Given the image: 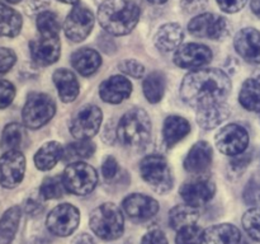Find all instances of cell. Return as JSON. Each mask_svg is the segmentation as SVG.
<instances>
[{"instance_id":"1","label":"cell","mask_w":260,"mask_h":244,"mask_svg":"<svg viewBox=\"0 0 260 244\" xmlns=\"http://www.w3.org/2000/svg\"><path fill=\"white\" fill-rule=\"evenodd\" d=\"M231 92V81L218 69H201L188 74L180 85V97L196 109L225 102Z\"/></svg>"},{"instance_id":"2","label":"cell","mask_w":260,"mask_h":244,"mask_svg":"<svg viewBox=\"0 0 260 244\" xmlns=\"http://www.w3.org/2000/svg\"><path fill=\"white\" fill-rule=\"evenodd\" d=\"M141 10L131 0H106L99 5L98 22L113 36L128 35L139 23Z\"/></svg>"},{"instance_id":"3","label":"cell","mask_w":260,"mask_h":244,"mask_svg":"<svg viewBox=\"0 0 260 244\" xmlns=\"http://www.w3.org/2000/svg\"><path fill=\"white\" fill-rule=\"evenodd\" d=\"M151 129L149 114L141 108H132L119 119L117 136L124 146L144 149L151 139Z\"/></svg>"},{"instance_id":"4","label":"cell","mask_w":260,"mask_h":244,"mask_svg":"<svg viewBox=\"0 0 260 244\" xmlns=\"http://www.w3.org/2000/svg\"><path fill=\"white\" fill-rule=\"evenodd\" d=\"M89 225L93 233L101 239L114 240L123 234V214L114 203H103L91 211Z\"/></svg>"},{"instance_id":"5","label":"cell","mask_w":260,"mask_h":244,"mask_svg":"<svg viewBox=\"0 0 260 244\" xmlns=\"http://www.w3.org/2000/svg\"><path fill=\"white\" fill-rule=\"evenodd\" d=\"M140 172L145 182L159 193H165L173 188L172 169L167 159L159 154L147 155L140 163Z\"/></svg>"},{"instance_id":"6","label":"cell","mask_w":260,"mask_h":244,"mask_svg":"<svg viewBox=\"0 0 260 244\" xmlns=\"http://www.w3.org/2000/svg\"><path fill=\"white\" fill-rule=\"evenodd\" d=\"M55 112L56 104L48 94L30 93L23 107V124L28 129L37 130L50 122Z\"/></svg>"},{"instance_id":"7","label":"cell","mask_w":260,"mask_h":244,"mask_svg":"<svg viewBox=\"0 0 260 244\" xmlns=\"http://www.w3.org/2000/svg\"><path fill=\"white\" fill-rule=\"evenodd\" d=\"M62 180L66 191L76 196H86L96 187L98 174L91 165L83 162H74L63 170Z\"/></svg>"},{"instance_id":"8","label":"cell","mask_w":260,"mask_h":244,"mask_svg":"<svg viewBox=\"0 0 260 244\" xmlns=\"http://www.w3.org/2000/svg\"><path fill=\"white\" fill-rule=\"evenodd\" d=\"M190 35L208 40H222L230 32L228 19L213 13H201L188 24Z\"/></svg>"},{"instance_id":"9","label":"cell","mask_w":260,"mask_h":244,"mask_svg":"<svg viewBox=\"0 0 260 244\" xmlns=\"http://www.w3.org/2000/svg\"><path fill=\"white\" fill-rule=\"evenodd\" d=\"M103 113L99 107L94 104H86L76 112L70 122L71 135L78 140H89L95 136L101 129Z\"/></svg>"},{"instance_id":"10","label":"cell","mask_w":260,"mask_h":244,"mask_svg":"<svg viewBox=\"0 0 260 244\" xmlns=\"http://www.w3.org/2000/svg\"><path fill=\"white\" fill-rule=\"evenodd\" d=\"M80 223V212L70 203H60L50 211L46 219L48 230L57 236H68L76 230Z\"/></svg>"},{"instance_id":"11","label":"cell","mask_w":260,"mask_h":244,"mask_svg":"<svg viewBox=\"0 0 260 244\" xmlns=\"http://www.w3.org/2000/svg\"><path fill=\"white\" fill-rule=\"evenodd\" d=\"M94 14L85 5L76 4L66 17L63 32L73 42H81L90 35L94 27Z\"/></svg>"},{"instance_id":"12","label":"cell","mask_w":260,"mask_h":244,"mask_svg":"<svg viewBox=\"0 0 260 244\" xmlns=\"http://www.w3.org/2000/svg\"><path fill=\"white\" fill-rule=\"evenodd\" d=\"M215 141L221 152L234 157L245 151L249 145V134L241 125L230 124L217 132Z\"/></svg>"},{"instance_id":"13","label":"cell","mask_w":260,"mask_h":244,"mask_svg":"<svg viewBox=\"0 0 260 244\" xmlns=\"http://www.w3.org/2000/svg\"><path fill=\"white\" fill-rule=\"evenodd\" d=\"M25 172V158L19 150H8L0 158V185L14 188L23 180Z\"/></svg>"},{"instance_id":"14","label":"cell","mask_w":260,"mask_h":244,"mask_svg":"<svg viewBox=\"0 0 260 244\" xmlns=\"http://www.w3.org/2000/svg\"><path fill=\"white\" fill-rule=\"evenodd\" d=\"M215 192V183L207 177H198L192 180H187L179 190L184 202L196 207H200L212 200Z\"/></svg>"},{"instance_id":"15","label":"cell","mask_w":260,"mask_h":244,"mask_svg":"<svg viewBox=\"0 0 260 244\" xmlns=\"http://www.w3.org/2000/svg\"><path fill=\"white\" fill-rule=\"evenodd\" d=\"M212 57V51L207 46L201 43H185L175 51L174 63L179 68L193 69L207 65Z\"/></svg>"},{"instance_id":"16","label":"cell","mask_w":260,"mask_h":244,"mask_svg":"<svg viewBox=\"0 0 260 244\" xmlns=\"http://www.w3.org/2000/svg\"><path fill=\"white\" fill-rule=\"evenodd\" d=\"M122 207L129 219L135 221H145L156 215L159 211V203L150 196L134 193L124 198Z\"/></svg>"},{"instance_id":"17","label":"cell","mask_w":260,"mask_h":244,"mask_svg":"<svg viewBox=\"0 0 260 244\" xmlns=\"http://www.w3.org/2000/svg\"><path fill=\"white\" fill-rule=\"evenodd\" d=\"M29 51L32 60L40 66H48L60 58L61 42L60 37H43L29 42Z\"/></svg>"},{"instance_id":"18","label":"cell","mask_w":260,"mask_h":244,"mask_svg":"<svg viewBox=\"0 0 260 244\" xmlns=\"http://www.w3.org/2000/svg\"><path fill=\"white\" fill-rule=\"evenodd\" d=\"M235 50L241 57L250 64H260V32L255 28L239 30L234 40Z\"/></svg>"},{"instance_id":"19","label":"cell","mask_w":260,"mask_h":244,"mask_svg":"<svg viewBox=\"0 0 260 244\" xmlns=\"http://www.w3.org/2000/svg\"><path fill=\"white\" fill-rule=\"evenodd\" d=\"M132 93V84L126 76L113 75L99 86V96L106 103L119 104Z\"/></svg>"},{"instance_id":"20","label":"cell","mask_w":260,"mask_h":244,"mask_svg":"<svg viewBox=\"0 0 260 244\" xmlns=\"http://www.w3.org/2000/svg\"><path fill=\"white\" fill-rule=\"evenodd\" d=\"M213 150L208 142L200 141L192 146L184 159V168L193 174H202L212 163Z\"/></svg>"},{"instance_id":"21","label":"cell","mask_w":260,"mask_h":244,"mask_svg":"<svg viewBox=\"0 0 260 244\" xmlns=\"http://www.w3.org/2000/svg\"><path fill=\"white\" fill-rule=\"evenodd\" d=\"M53 83L57 88L58 96L63 103H70L76 99L79 94V81L75 74L68 69H57L53 73Z\"/></svg>"},{"instance_id":"22","label":"cell","mask_w":260,"mask_h":244,"mask_svg":"<svg viewBox=\"0 0 260 244\" xmlns=\"http://www.w3.org/2000/svg\"><path fill=\"white\" fill-rule=\"evenodd\" d=\"M71 65L80 75H93L102 65V57L98 51L89 47H83L75 51L71 56Z\"/></svg>"},{"instance_id":"23","label":"cell","mask_w":260,"mask_h":244,"mask_svg":"<svg viewBox=\"0 0 260 244\" xmlns=\"http://www.w3.org/2000/svg\"><path fill=\"white\" fill-rule=\"evenodd\" d=\"M183 38H184V33H183L182 27L177 23H168L157 30L154 42L160 51L169 52L179 47Z\"/></svg>"},{"instance_id":"24","label":"cell","mask_w":260,"mask_h":244,"mask_svg":"<svg viewBox=\"0 0 260 244\" xmlns=\"http://www.w3.org/2000/svg\"><path fill=\"white\" fill-rule=\"evenodd\" d=\"M241 233L233 224H218L205 230V241L207 244H239Z\"/></svg>"},{"instance_id":"25","label":"cell","mask_w":260,"mask_h":244,"mask_svg":"<svg viewBox=\"0 0 260 244\" xmlns=\"http://www.w3.org/2000/svg\"><path fill=\"white\" fill-rule=\"evenodd\" d=\"M190 131V124L180 116H169L162 126V139L167 146L172 147L184 139Z\"/></svg>"},{"instance_id":"26","label":"cell","mask_w":260,"mask_h":244,"mask_svg":"<svg viewBox=\"0 0 260 244\" xmlns=\"http://www.w3.org/2000/svg\"><path fill=\"white\" fill-rule=\"evenodd\" d=\"M229 116H230V108L225 102L197 109V122L205 130L215 129L225 119H228Z\"/></svg>"},{"instance_id":"27","label":"cell","mask_w":260,"mask_h":244,"mask_svg":"<svg viewBox=\"0 0 260 244\" xmlns=\"http://www.w3.org/2000/svg\"><path fill=\"white\" fill-rule=\"evenodd\" d=\"M63 157V147L57 141H48L37 150L35 164L40 170H50Z\"/></svg>"},{"instance_id":"28","label":"cell","mask_w":260,"mask_h":244,"mask_svg":"<svg viewBox=\"0 0 260 244\" xmlns=\"http://www.w3.org/2000/svg\"><path fill=\"white\" fill-rule=\"evenodd\" d=\"M22 210L19 206L8 208L0 219V244H10L19 228Z\"/></svg>"},{"instance_id":"29","label":"cell","mask_w":260,"mask_h":244,"mask_svg":"<svg viewBox=\"0 0 260 244\" xmlns=\"http://www.w3.org/2000/svg\"><path fill=\"white\" fill-rule=\"evenodd\" d=\"M200 219V208L189 203H183L173 207L169 212L170 226L175 230L184 228V226L193 225Z\"/></svg>"},{"instance_id":"30","label":"cell","mask_w":260,"mask_h":244,"mask_svg":"<svg viewBox=\"0 0 260 244\" xmlns=\"http://www.w3.org/2000/svg\"><path fill=\"white\" fill-rule=\"evenodd\" d=\"M22 15L17 10L0 3V36L15 37L22 29Z\"/></svg>"},{"instance_id":"31","label":"cell","mask_w":260,"mask_h":244,"mask_svg":"<svg viewBox=\"0 0 260 244\" xmlns=\"http://www.w3.org/2000/svg\"><path fill=\"white\" fill-rule=\"evenodd\" d=\"M239 102L250 112H260V83L254 78L244 81L239 94Z\"/></svg>"},{"instance_id":"32","label":"cell","mask_w":260,"mask_h":244,"mask_svg":"<svg viewBox=\"0 0 260 244\" xmlns=\"http://www.w3.org/2000/svg\"><path fill=\"white\" fill-rule=\"evenodd\" d=\"M165 84L167 81H165L164 74L159 73V71H155L146 76L144 84H142V89H144L145 97L150 103H159L161 101L164 97Z\"/></svg>"},{"instance_id":"33","label":"cell","mask_w":260,"mask_h":244,"mask_svg":"<svg viewBox=\"0 0 260 244\" xmlns=\"http://www.w3.org/2000/svg\"><path fill=\"white\" fill-rule=\"evenodd\" d=\"M60 28V19L56 13L43 10L37 15V29L43 37H58Z\"/></svg>"},{"instance_id":"34","label":"cell","mask_w":260,"mask_h":244,"mask_svg":"<svg viewBox=\"0 0 260 244\" xmlns=\"http://www.w3.org/2000/svg\"><path fill=\"white\" fill-rule=\"evenodd\" d=\"M95 152V144L89 140H79L71 142L63 149V159L65 160H78L90 158Z\"/></svg>"},{"instance_id":"35","label":"cell","mask_w":260,"mask_h":244,"mask_svg":"<svg viewBox=\"0 0 260 244\" xmlns=\"http://www.w3.org/2000/svg\"><path fill=\"white\" fill-rule=\"evenodd\" d=\"M23 139H24V131L23 127L17 122L7 125L2 135V147L8 151V150H19L22 145Z\"/></svg>"},{"instance_id":"36","label":"cell","mask_w":260,"mask_h":244,"mask_svg":"<svg viewBox=\"0 0 260 244\" xmlns=\"http://www.w3.org/2000/svg\"><path fill=\"white\" fill-rule=\"evenodd\" d=\"M65 191L66 188L62 177L53 175V177H47L43 179L40 187V196L43 200H56V198L62 197Z\"/></svg>"},{"instance_id":"37","label":"cell","mask_w":260,"mask_h":244,"mask_svg":"<svg viewBox=\"0 0 260 244\" xmlns=\"http://www.w3.org/2000/svg\"><path fill=\"white\" fill-rule=\"evenodd\" d=\"M203 240H205V231L202 230V228L193 224L178 230L175 244H202Z\"/></svg>"},{"instance_id":"38","label":"cell","mask_w":260,"mask_h":244,"mask_svg":"<svg viewBox=\"0 0 260 244\" xmlns=\"http://www.w3.org/2000/svg\"><path fill=\"white\" fill-rule=\"evenodd\" d=\"M243 226L250 238L260 241V207H253L244 214Z\"/></svg>"},{"instance_id":"39","label":"cell","mask_w":260,"mask_h":244,"mask_svg":"<svg viewBox=\"0 0 260 244\" xmlns=\"http://www.w3.org/2000/svg\"><path fill=\"white\" fill-rule=\"evenodd\" d=\"M251 159H253V152L251 151H244L241 154L234 155L233 159L229 163V177H230V179H238L239 177H241L250 164Z\"/></svg>"},{"instance_id":"40","label":"cell","mask_w":260,"mask_h":244,"mask_svg":"<svg viewBox=\"0 0 260 244\" xmlns=\"http://www.w3.org/2000/svg\"><path fill=\"white\" fill-rule=\"evenodd\" d=\"M118 69L132 78H141L145 74V66L137 60H123L118 65Z\"/></svg>"},{"instance_id":"41","label":"cell","mask_w":260,"mask_h":244,"mask_svg":"<svg viewBox=\"0 0 260 244\" xmlns=\"http://www.w3.org/2000/svg\"><path fill=\"white\" fill-rule=\"evenodd\" d=\"M15 97V88L10 81L0 79V109L10 106Z\"/></svg>"},{"instance_id":"42","label":"cell","mask_w":260,"mask_h":244,"mask_svg":"<svg viewBox=\"0 0 260 244\" xmlns=\"http://www.w3.org/2000/svg\"><path fill=\"white\" fill-rule=\"evenodd\" d=\"M15 61H17V56L14 51L10 48L0 47V74L9 71L14 66Z\"/></svg>"},{"instance_id":"43","label":"cell","mask_w":260,"mask_h":244,"mask_svg":"<svg viewBox=\"0 0 260 244\" xmlns=\"http://www.w3.org/2000/svg\"><path fill=\"white\" fill-rule=\"evenodd\" d=\"M244 200L249 205L260 202V182L255 179H251L245 188V192H244Z\"/></svg>"},{"instance_id":"44","label":"cell","mask_w":260,"mask_h":244,"mask_svg":"<svg viewBox=\"0 0 260 244\" xmlns=\"http://www.w3.org/2000/svg\"><path fill=\"white\" fill-rule=\"evenodd\" d=\"M220 9L225 13H238L246 5L248 0H216Z\"/></svg>"},{"instance_id":"45","label":"cell","mask_w":260,"mask_h":244,"mask_svg":"<svg viewBox=\"0 0 260 244\" xmlns=\"http://www.w3.org/2000/svg\"><path fill=\"white\" fill-rule=\"evenodd\" d=\"M118 173V163L113 157H107L102 164V174L106 179H112Z\"/></svg>"},{"instance_id":"46","label":"cell","mask_w":260,"mask_h":244,"mask_svg":"<svg viewBox=\"0 0 260 244\" xmlns=\"http://www.w3.org/2000/svg\"><path fill=\"white\" fill-rule=\"evenodd\" d=\"M141 244H168V239L161 230L154 229V230H150L145 234Z\"/></svg>"},{"instance_id":"47","label":"cell","mask_w":260,"mask_h":244,"mask_svg":"<svg viewBox=\"0 0 260 244\" xmlns=\"http://www.w3.org/2000/svg\"><path fill=\"white\" fill-rule=\"evenodd\" d=\"M43 208H45L43 203L41 202L38 198H35V197H29L24 203V211L29 216L40 215V214L43 211Z\"/></svg>"},{"instance_id":"48","label":"cell","mask_w":260,"mask_h":244,"mask_svg":"<svg viewBox=\"0 0 260 244\" xmlns=\"http://www.w3.org/2000/svg\"><path fill=\"white\" fill-rule=\"evenodd\" d=\"M180 4L187 12L196 13L202 10L207 4V0H180Z\"/></svg>"},{"instance_id":"49","label":"cell","mask_w":260,"mask_h":244,"mask_svg":"<svg viewBox=\"0 0 260 244\" xmlns=\"http://www.w3.org/2000/svg\"><path fill=\"white\" fill-rule=\"evenodd\" d=\"M71 244H95L93 236L88 233H81L73 239Z\"/></svg>"},{"instance_id":"50","label":"cell","mask_w":260,"mask_h":244,"mask_svg":"<svg viewBox=\"0 0 260 244\" xmlns=\"http://www.w3.org/2000/svg\"><path fill=\"white\" fill-rule=\"evenodd\" d=\"M50 4L48 0H28V7L33 12H40L43 8H46Z\"/></svg>"},{"instance_id":"51","label":"cell","mask_w":260,"mask_h":244,"mask_svg":"<svg viewBox=\"0 0 260 244\" xmlns=\"http://www.w3.org/2000/svg\"><path fill=\"white\" fill-rule=\"evenodd\" d=\"M250 7L254 14H256L258 17H260V0H251Z\"/></svg>"},{"instance_id":"52","label":"cell","mask_w":260,"mask_h":244,"mask_svg":"<svg viewBox=\"0 0 260 244\" xmlns=\"http://www.w3.org/2000/svg\"><path fill=\"white\" fill-rule=\"evenodd\" d=\"M58 2L61 3H65V4H73V5H76L78 4L80 0H58Z\"/></svg>"},{"instance_id":"53","label":"cell","mask_w":260,"mask_h":244,"mask_svg":"<svg viewBox=\"0 0 260 244\" xmlns=\"http://www.w3.org/2000/svg\"><path fill=\"white\" fill-rule=\"evenodd\" d=\"M147 2H150V3H151V4L160 5V4H165V3H167L168 0H147Z\"/></svg>"},{"instance_id":"54","label":"cell","mask_w":260,"mask_h":244,"mask_svg":"<svg viewBox=\"0 0 260 244\" xmlns=\"http://www.w3.org/2000/svg\"><path fill=\"white\" fill-rule=\"evenodd\" d=\"M254 79H255V80H258L260 83V69H258V70H256V73L254 74Z\"/></svg>"},{"instance_id":"55","label":"cell","mask_w":260,"mask_h":244,"mask_svg":"<svg viewBox=\"0 0 260 244\" xmlns=\"http://www.w3.org/2000/svg\"><path fill=\"white\" fill-rule=\"evenodd\" d=\"M4 2H7V3H10V4H17V3L22 2V0H4Z\"/></svg>"}]
</instances>
